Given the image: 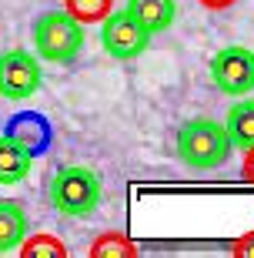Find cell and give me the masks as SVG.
Segmentation results:
<instances>
[{"instance_id": "cell-8", "label": "cell", "mask_w": 254, "mask_h": 258, "mask_svg": "<svg viewBox=\"0 0 254 258\" xmlns=\"http://www.w3.org/2000/svg\"><path fill=\"white\" fill-rule=\"evenodd\" d=\"M24 238H27V211L17 201L0 198V255L17 251Z\"/></svg>"}, {"instance_id": "cell-17", "label": "cell", "mask_w": 254, "mask_h": 258, "mask_svg": "<svg viewBox=\"0 0 254 258\" xmlns=\"http://www.w3.org/2000/svg\"><path fill=\"white\" fill-rule=\"evenodd\" d=\"M201 7H207V10H227L231 4H237V0H198Z\"/></svg>"}, {"instance_id": "cell-6", "label": "cell", "mask_w": 254, "mask_h": 258, "mask_svg": "<svg viewBox=\"0 0 254 258\" xmlns=\"http://www.w3.org/2000/svg\"><path fill=\"white\" fill-rule=\"evenodd\" d=\"M40 91V60L30 50H4L0 54V97L27 101Z\"/></svg>"}, {"instance_id": "cell-4", "label": "cell", "mask_w": 254, "mask_h": 258, "mask_svg": "<svg viewBox=\"0 0 254 258\" xmlns=\"http://www.w3.org/2000/svg\"><path fill=\"white\" fill-rule=\"evenodd\" d=\"M151 37L154 34L144 27L127 7L111 10V14L101 20V47L107 50L114 60L141 57L144 50H147V44H151Z\"/></svg>"}, {"instance_id": "cell-5", "label": "cell", "mask_w": 254, "mask_h": 258, "mask_svg": "<svg viewBox=\"0 0 254 258\" xmlns=\"http://www.w3.org/2000/svg\"><path fill=\"white\" fill-rule=\"evenodd\" d=\"M211 77L217 91L234 97H244L254 91V50L247 47H224L211 57Z\"/></svg>"}, {"instance_id": "cell-11", "label": "cell", "mask_w": 254, "mask_h": 258, "mask_svg": "<svg viewBox=\"0 0 254 258\" xmlns=\"http://www.w3.org/2000/svg\"><path fill=\"white\" fill-rule=\"evenodd\" d=\"M224 127H227V138H231L234 148H241V151L254 148V101H237V104H231Z\"/></svg>"}, {"instance_id": "cell-7", "label": "cell", "mask_w": 254, "mask_h": 258, "mask_svg": "<svg viewBox=\"0 0 254 258\" xmlns=\"http://www.w3.org/2000/svg\"><path fill=\"white\" fill-rule=\"evenodd\" d=\"M4 134L17 141L30 158H44L54 148V124L40 111H17L4 121Z\"/></svg>"}, {"instance_id": "cell-13", "label": "cell", "mask_w": 254, "mask_h": 258, "mask_svg": "<svg viewBox=\"0 0 254 258\" xmlns=\"http://www.w3.org/2000/svg\"><path fill=\"white\" fill-rule=\"evenodd\" d=\"M64 10L80 24H101L114 10V0H64Z\"/></svg>"}, {"instance_id": "cell-12", "label": "cell", "mask_w": 254, "mask_h": 258, "mask_svg": "<svg viewBox=\"0 0 254 258\" xmlns=\"http://www.w3.org/2000/svg\"><path fill=\"white\" fill-rule=\"evenodd\" d=\"M20 255L24 258H67V248L57 235H30V238L20 241Z\"/></svg>"}, {"instance_id": "cell-3", "label": "cell", "mask_w": 254, "mask_h": 258, "mask_svg": "<svg viewBox=\"0 0 254 258\" xmlns=\"http://www.w3.org/2000/svg\"><path fill=\"white\" fill-rule=\"evenodd\" d=\"M47 195H50V205L60 215L84 218L101 201V178L91 168H84V164H64V168L54 171V178L47 184Z\"/></svg>"}, {"instance_id": "cell-14", "label": "cell", "mask_w": 254, "mask_h": 258, "mask_svg": "<svg viewBox=\"0 0 254 258\" xmlns=\"http://www.w3.org/2000/svg\"><path fill=\"white\" fill-rule=\"evenodd\" d=\"M137 248L131 245L127 235H101L91 245V258H134Z\"/></svg>"}, {"instance_id": "cell-1", "label": "cell", "mask_w": 254, "mask_h": 258, "mask_svg": "<svg viewBox=\"0 0 254 258\" xmlns=\"http://www.w3.org/2000/svg\"><path fill=\"white\" fill-rule=\"evenodd\" d=\"M84 44H87L84 24L70 17L67 10H44L34 20V50L40 60L67 67L84 54Z\"/></svg>"}, {"instance_id": "cell-2", "label": "cell", "mask_w": 254, "mask_h": 258, "mask_svg": "<svg viewBox=\"0 0 254 258\" xmlns=\"http://www.w3.org/2000/svg\"><path fill=\"white\" fill-rule=\"evenodd\" d=\"M231 151H234V144L227 138V127L211 117H194L188 124H181L178 131V158L188 168L214 171V168L227 164Z\"/></svg>"}, {"instance_id": "cell-9", "label": "cell", "mask_w": 254, "mask_h": 258, "mask_svg": "<svg viewBox=\"0 0 254 258\" xmlns=\"http://www.w3.org/2000/svg\"><path fill=\"white\" fill-rule=\"evenodd\" d=\"M127 10L151 34H164L174 24V17H178V4L174 0H127Z\"/></svg>"}, {"instance_id": "cell-10", "label": "cell", "mask_w": 254, "mask_h": 258, "mask_svg": "<svg viewBox=\"0 0 254 258\" xmlns=\"http://www.w3.org/2000/svg\"><path fill=\"white\" fill-rule=\"evenodd\" d=\"M30 158L17 141H10L7 134H0V184H20L30 174Z\"/></svg>"}, {"instance_id": "cell-15", "label": "cell", "mask_w": 254, "mask_h": 258, "mask_svg": "<svg viewBox=\"0 0 254 258\" xmlns=\"http://www.w3.org/2000/svg\"><path fill=\"white\" fill-rule=\"evenodd\" d=\"M234 255L237 258H254V231H247L244 238L234 241Z\"/></svg>"}, {"instance_id": "cell-16", "label": "cell", "mask_w": 254, "mask_h": 258, "mask_svg": "<svg viewBox=\"0 0 254 258\" xmlns=\"http://www.w3.org/2000/svg\"><path fill=\"white\" fill-rule=\"evenodd\" d=\"M244 181L254 184V148H247V151H244Z\"/></svg>"}]
</instances>
